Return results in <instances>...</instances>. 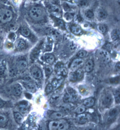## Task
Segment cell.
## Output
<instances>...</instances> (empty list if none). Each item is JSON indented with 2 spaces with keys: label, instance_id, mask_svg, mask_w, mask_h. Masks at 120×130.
Listing matches in <instances>:
<instances>
[{
  "label": "cell",
  "instance_id": "54",
  "mask_svg": "<svg viewBox=\"0 0 120 130\" xmlns=\"http://www.w3.org/2000/svg\"><path fill=\"white\" fill-rule=\"evenodd\" d=\"M4 105V103L2 101L0 100V108H2L3 107Z\"/></svg>",
  "mask_w": 120,
  "mask_h": 130
},
{
  "label": "cell",
  "instance_id": "53",
  "mask_svg": "<svg viewBox=\"0 0 120 130\" xmlns=\"http://www.w3.org/2000/svg\"><path fill=\"white\" fill-rule=\"evenodd\" d=\"M3 42L2 40L0 38V48L3 46Z\"/></svg>",
  "mask_w": 120,
  "mask_h": 130
},
{
  "label": "cell",
  "instance_id": "36",
  "mask_svg": "<svg viewBox=\"0 0 120 130\" xmlns=\"http://www.w3.org/2000/svg\"><path fill=\"white\" fill-rule=\"evenodd\" d=\"M118 113V110L116 109H113L109 112V116L111 118H113L117 115Z\"/></svg>",
  "mask_w": 120,
  "mask_h": 130
},
{
  "label": "cell",
  "instance_id": "49",
  "mask_svg": "<svg viewBox=\"0 0 120 130\" xmlns=\"http://www.w3.org/2000/svg\"><path fill=\"white\" fill-rule=\"evenodd\" d=\"M0 3L4 5H8L9 3V0H0Z\"/></svg>",
  "mask_w": 120,
  "mask_h": 130
},
{
  "label": "cell",
  "instance_id": "9",
  "mask_svg": "<svg viewBox=\"0 0 120 130\" xmlns=\"http://www.w3.org/2000/svg\"><path fill=\"white\" fill-rule=\"evenodd\" d=\"M64 80V77L62 75H59L53 80L52 84L53 88H54V89H58L61 85Z\"/></svg>",
  "mask_w": 120,
  "mask_h": 130
},
{
  "label": "cell",
  "instance_id": "10",
  "mask_svg": "<svg viewBox=\"0 0 120 130\" xmlns=\"http://www.w3.org/2000/svg\"><path fill=\"white\" fill-rule=\"evenodd\" d=\"M28 67V63L24 60H21L17 62L16 68L17 71L21 72H24L27 70Z\"/></svg>",
  "mask_w": 120,
  "mask_h": 130
},
{
  "label": "cell",
  "instance_id": "19",
  "mask_svg": "<svg viewBox=\"0 0 120 130\" xmlns=\"http://www.w3.org/2000/svg\"><path fill=\"white\" fill-rule=\"evenodd\" d=\"M44 59L45 61L49 64H52L55 60V58L52 54H47L44 56Z\"/></svg>",
  "mask_w": 120,
  "mask_h": 130
},
{
  "label": "cell",
  "instance_id": "37",
  "mask_svg": "<svg viewBox=\"0 0 120 130\" xmlns=\"http://www.w3.org/2000/svg\"><path fill=\"white\" fill-rule=\"evenodd\" d=\"M86 108L84 106H80L77 108L75 111V112L77 114H80L84 113L86 111Z\"/></svg>",
  "mask_w": 120,
  "mask_h": 130
},
{
  "label": "cell",
  "instance_id": "22",
  "mask_svg": "<svg viewBox=\"0 0 120 130\" xmlns=\"http://www.w3.org/2000/svg\"><path fill=\"white\" fill-rule=\"evenodd\" d=\"M71 30L74 34L79 35L81 33L82 30L79 26L77 25H72L71 27Z\"/></svg>",
  "mask_w": 120,
  "mask_h": 130
},
{
  "label": "cell",
  "instance_id": "18",
  "mask_svg": "<svg viewBox=\"0 0 120 130\" xmlns=\"http://www.w3.org/2000/svg\"><path fill=\"white\" fill-rule=\"evenodd\" d=\"M20 33L22 36L26 38L29 37L31 34L30 30L26 27H23L21 28Z\"/></svg>",
  "mask_w": 120,
  "mask_h": 130
},
{
  "label": "cell",
  "instance_id": "51",
  "mask_svg": "<svg viewBox=\"0 0 120 130\" xmlns=\"http://www.w3.org/2000/svg\"><path fill=\"white\" fill-rule=\"evenodd\" d=\"M52 4L57 5L59 4L60 2L59 0H50Z\"/></svg>",
  "mask_w": 120,
  "mask_h": 130
},
{
  "label": "cell",
  "instance_id": "4",
  "mask_svg": "<svg viewBox=\"0 0 120 130\" xmlns=\"http://www.w3.org/2000/svg\"><path fill=\"white\" fill-rule=\"evenodd\" d=\"M77 98V94L75 91L72 88H69L63 96V101L66 103L73 102L76 101Z\"/></svg>",
  "mask_w": 120,
  "mask_h": 130
},
{
  "label": "cell",
  "instance_id": "39",
  "mask_svg": "<svg viewBox=\"0 0 120 130\" xmlns=\"http://www.w3.org/2000/svg\"><path fill=\"white\" fill-rule=\"evenodd\" d=\"M78 4L80 7L84 8L88 5L89 2L87 0H79Z\"/></svg>",
  "mask_w": 120,
  "mask_h": 130
},
{
  "label": "cell",
  "instance_id": "11",
  "mask_svg": "<svg viewBox=\"0 0 120 130\" xmlns=\"http://www.w3.org/2000/svg\"><path fill=\"white\" fill-rule=\"evenodd\" d=\"M31 73L32 76L35 78L39 79L42 76V72L40 69L36 66L32 67L31 70Z\"/></svg>",
  "mask_w": 120,
  "mask_h": 130
},
{
  "label": "cell",
  "instance_id": "17",
  "mask_svg": "<svg viewBox=\"0 0 120 130\" xmlns=\"http://www.w3.org/2000/svg\"><path fill=\"white\" fill-rule=\"evenodd\" d=\"M97 16L99 20H104L107 17V12L103 9H99L97 11Z\"/></svg>",
  "mask_w": 120,
  "mask_h": 130
},
{
  "label": "cell",
  "instance_id": "38",
  "mask_svg": "<svg viewBox=\"0 0 120 130\" xmlns=\"http://www.w3.org/2000/svg\"><path fill=\"white\" fill-rule=\"evenodd\" d=\"M52 68L50 66H47L45 68V74L47 77L49 76L53 72Z\"/></svg>",
  "mask_w": 120,
  "mask_h": 130
},
{
  "label": "cell",
  "instance_id": "13",
  "mask_svg": "<svg viewBox=\"0 0 120 130\" xmlns=\"http://www.w3.org/2000/svg\"><path fill=\"white\" fill-rule=\"evenodd\" d=\"M65 115V113L62 111L54 112L50 115V118L54 120H59L63 118Z\"/></svg>",
  "mask_w": 120,
  "mask_h": 130
},
{
  "label": "cell",
  "instance_id": "20",
  "mask_svg": "<svg viewBox=\"0 0 120 130\" xmlns=\"http://www.w3.org/2000/svg\"><path fill=\"white\" fill-rule=\"evenodd\" d=\"M111 38L113 41H116L120 38V31L118 29H115L112 31L111 33Z\"/></svg>",
  "mask_w": 120,
  "mask_h": 130
},
{
  "label": "cell",
  "instance_id": "45",
  "mask_svg": "<svg viewBox=\"0 0 120 130\" xmlns=\"http://www.w3.org/2000/svg\"><path fill=\"white\" fill-rule=\"evenodd\" d=\"M120 78L119 77H116L115 78H113L111 79L110 82L112 84H118L119 82Z\"/></svg>",
  "mask_w": 120,
  "mask_h": 130
},
{
  "label": "cell",
  "instance_id": "2",
  "mask_svg": "<svg viewBox=\"0 0 120 130\" xmlns=\"http://www.w3.org/2000/svg\"><path fill=\"white\" fill-rule=\"evenodd\" d=\"M69 127L70 125L67 121L62 119L51 121L48 124V128L50 130H67Z\"/></svg>",
  "mask_w": 120,
  "mask_h": 130
},
{
  "label": "cell",
  "instance_id": "40",
  "mask_svg": "<svg viewBox=\"0 0 120 130\" xmlns=\"http://www.w3.org/2000/svg\"><path fill=\"white\" fill-rule=\"evenodd\" d=\"M85 15L86 17L89 19H93L94 16L93 12L90 10L87 11L85 13Z\"/></svg>",
  "mask_w": 120,
  "mask_h": 130
},
{
  "label": "cell",
  "instance_id": "5",
  "mask_svg": "<svg viewBox=\"0 0 120 130\" xmlns=\"http://www.w3.org/2000/svg\"><path fill=\"white\" fill-rule=\"evenodd\" d=\"M97 57L102 62L104 63H107L110 61V56L109 52L105 50L100 49L97 51Z\"/></svg>",
  "mask_w": 120,
  "mask_h": 130
},
{
  "label": "cell",
  "instance_id": "14",
  "mask_svg": "<svg viewBox=\"0 0 120 130\" xmlns=\"http://www.w3.org/2000/svg\"><path fill=\"white\" fill-rule=\"evenodd\" d=\"M26 45V42L24 40L22 39H19L16 40L14 42V47L17 49H23Z\"/></svg>",
  "mask_w": 120,
  "mask_h": 130
},
{
  "label": "cell",
  "instance_id": "7",
  "mask_svg": "<svg viewBox=\"0 0 120 130\" xmlns=\"http://www.w3.org/2000/svg\"><path fill=\"white\" fill-rule=\"evenodd\" d=\"M84 64V60L81 58H77L72 62L71 64L70 69L74 71L82 67Z\"/></svg>",
  "mask_w": 120,
  "mask_h": 130
},
{
  "label": "cell",
  "instance_id": "35",
  "mask_svg": "<svg viewBox=\"0 0 120 130\" xmlns=\"http://www.w3.org/2000/svg\"><path fill=\"white\" fill-rule=\"evenodd\" d=\"M69 79L72 82H75L78 80L76 73L72 72L69 74Z\"/></svg>",
  "mask_w": 120,
  "mask_h": 130
},
{
  "label": "cell",
  "instance_id": "43",
  "mask_svg": "<svg viewBox=\"0 0 120 130\" xmlns=\"http://www.w3.org/2000/svg\"><path fill=\"white\" fill-rule=\"evenodd\" d=\"M53 86L52 84H49L47 85L46 89H45V92L47 94H48V93L51 92L52 91L53 89Z\"/></svg>",
  "mask_w": 120,
  "mask_h": 130
},
{
  "label": "cell",
  "instance_id": "33",
  "mask_svg": "<svg viewBox=\"0 0 120 130\" xmlns=\"http://www.w3.org/2000/svg\"><path fill=\"white\" fill-rule=\"evenodd\" d=\"M20 113L23 116L27 114L28 111V108L25 105H22L20 108Z\"/></svg>",
  "mask_w": 120,
  "mask_h": 130
},
{
  "label": "cell",
  "instance_id": "29",
  "mask_svg": "<svg viewBox=\"0 0 120 130\" xmlns=\"http://www.w3.org/2000/svg\"><path fill=\"white\" fill-rule=\"evenodd\" d=\"M56 72L58 75H62L63 76H66L68 73V71L66 68L63 67L58 70Z\"/></svg>",
  "mask_w": 120,
  "mask_h": 130
},
{
  "label": "cell",
  "instance_id": "8",
  "mask_svg": "<svg viewBox=\"0 0 120 130\" xmlns=\"http://www.w3.org/2000/svg\"><path fill=\"white\" fill-rule=\"evenodd\" d=\"M113 102V98L111 94L109 93H105L102 97V105L105 107H109L111 105Z\"/></svg>",
  "mask_w": 120,
  "mask_h": 130
},
{
  "label": "cell",
  "instance_id": "16",
  "mask_svg": "<svg viewBox=\"0 0 120 130\" xmlns=\"http://www.w3.org/2000/svg\"><path fill=\"white\" fill-rule=\"evenodd\" d=\"M94 66V63L92 60H88L85 64V70L87 72H90L92 71Z\"/></svg>",
  "mask_w": 120,
  "mask_h": 130
},
{
  "label": "cell",
  "instance_id": "6",
  "mask_svg": "<svg viewBox=\"0 0 120 130\" xmlns=\"http://www.w3.org/2000/svg\"><path fill=\"white\" fill-rule=\"evenodd\" d=\"M92 116L90 113H83L78 114L76 117V121L80 124H84L91 120Z\"/></svg>",
  "mask_w": 120,
  "mask_h": 130
},
{
  "label": "cell",
  "instance_id": "27",
  "mask_svg": "<svg viewBox=\"0 0 120 130\" xmlns=\"http://www.w3.org/2000/svg\"><path fill=\"white\" fill-rule=\"evenodd\" d=\"M72 109V106L68 104H63L61 107V109L62 110V111L64 113L69 112Z\"/></svg>",
  "mask_w": 120,
  "mask_h": 130
},
{
  "label": "cell",
  "instance_id": "41",
  "mask_svg": "<svg viewBox=\"0 0 120 130\" xmlns=\"http://www.w3.org/2000/svg\"><path fill=\"white\" fill-rule=\"evenodd\" d=\"M87 54V52L85 51L82 50L80 51L77 54V57L79 58H84Z\"/></svg>",
  "mask_w": 120,
  "mask_h": 130
},
{
  "label": "cell",
  "instance_id": "28",
  "mask_svg": "<svg viewBox=\"0 0 120 130\" xmlns=\"http://www.w3.org/2000/svg\"><path fill=\"white\" fill-rule=\"evenodd\" d=\"M8 119L5 115L0 113V127L5 125L7 122Z\"/></svg>",
  "mask_w": 120,
  "mask_h": 130
},
{
  "label": "cell",
  "instance_id": "34",
  "mask_svg": "<svg viewBox=\"0 0 120 130\" xmlns=\"http://www.w3.org/2000/svg\"><path fill=\"white\" fill-rule=\"evenodd\" d=\"M76 73L77 75L78 79H81L83 77L84 73L81 69H79L76 71Z\"/></svg>",
  "mask_w": 120,
  "mask_h": 130
},
{
  "label": "cell",
  "instance_id": "24",
  "mask_svg": "<svg viewBox=\"0 0 120 130\" xmlns=\"http://www.w3.org/2000/svg\"><path fill=\"white\" fill-rule=\"evenodd\" d=\"M61 96L59 94H54L50 100V103L52 104H56L60 101Z\"/></svg>",
  "mask_w": 120,
  "mask_h": 130
},
{
  "label": "cell",
  "instance_id": "44",
  "mask_svg": "<svg viewBox=\"0 0 120 130\" xmlns=\"http://www.w3.org/2000/svg\"><path fill=\"white\" fill-rule=\"evenodd\" d=\"M63 7L65 11L68 12L71 11L72 9L70 5H69L67 3H64L63 4Z\"/></svg>",
  "mask_w": 120,
  "mask_h": 130
},
{
  "label": "cell",
  "instance_id": "47",
  "mask_svg": "<svg viewBox=\"0 0 120 130\" xmlns=\"http://www.w3.org/2000/svg\"><path fill=\"white\" fill-rule=\"evenodd\" d=\"M76 47V45L73 42H71L69 44L68 48L71 51H72L75 50Z\"/></svg>",
  "mask_w": 120,
  "mask_h": 130
},
{
  "label": "cell",
  "instance_id": "46",
  "mask_svg": "<svg viewBox=\"0 0 120 130\" xmlns=\"http://www.w3.org/2000/svg\"><path fill=\"white\" fill-rule=\"evenodd\" d=\"M52 35L54 38L56 40H58L60 38V33L56 31L55 30L53 32Z\"/></svg>",
  "mask_w": 120,
  "mask_h": 130
},
{
  "label": "cell",
  "instance_id": "3",
  "mask_svg": "<svg viewBox=\"0 0 120 130\" xmlns=\"http://www.w3.org/2000/svg\"><path fill=\"white\" fill-rule=\"evenodd\" d=\"M13 18V13L11 10L7 8L0 9V22L2 23H8Z\"/></svg>",
  "mask_w": 120,
  "mask_h": 130
},
{
  "label": "cell",
  "instance_id": "21",
  "mask_svg": "<svg viewBox=\"0 0 120 130\" xmlns=\"http://www.w3.org/2000/svg\"><path fill=\"white\" fill-rule=\"evenodd\" d=\"M83 104L88 107H92L95 103V100L92 98H89L85 99L83 102Z\"/></svg>",
  "mask_w": 120,
  "mask_h": 130
},
{
  "label": "cell",
  "instance_id": "30",
  "mask_svg": "<svg viewBox=\"0 0 120 130\" xmlns=\"http://www.w3.org/2000/svg\"><path fill=\"white\" fill-rule=\"evenodd\" d=\"M73 16L71 13L67 12L64 14V19L65 21L68 22H70L73 19Z\"/></svg>",
  "mask_w": 120,
  "mask_h": 130
},
{
  "label": "cell",
  "instance_id": "31",
  "mask_svg": "<svg viewBox=\"0 0 120 130\" xmlns=\"http://www.w3.org/2000/svg\"><path fill=\"white\" fill-rule=\"evenodd\" d=\"M97 28L100 32L102 34L105 33L107 30L106 26L102 24H98L97 26Z\"/></svg>",
  "mask_w": 120,
  "mask_h": 130
},
{
  "label": "cell",
  "instance_id": "48",
  "mask_svg": "<svg viewBox=\"0 0 120 130\" xmlns=\"http://www.w3.org/2000/svg\"><path fill=\"white\" fill-rule=\"evenodd\" d=\"M64 67L63 66V64L59 62L56 64V66H55V71H57L58 70H59L61 68Z\"/></svg>",
  "mask_w": 120,
  "mask_h": 130
},
{
  "label": "cell",
  "instance_id": "12",
  "mask_svg": "<svg viewBox=\"0 0 120 130\" xmlns=\"http://www.w3.org/2000/svg\"><path fill=\"white\" fill-rule=\"evenodd\" d=\"M22 89L21 86L19 84H16L12 85L11 87V92L13 95L19 96L21 94Z\"/></svg>",
  "mask_w": 120,
  "mask_h": 130
},
{
  "label": "cell",
  "instance_id": "26",
  "mask_svg": "<svg viewBox=\"0 0 120 130\" xmlns=\"http://www.w3.org/2000/svg\"><path fill=\"white\" fill-rule=\"evenodd\" d=\"M9 72L11 77H14L16 76L17 72V70L16 66H11L9 69Z\"/></svg>",
  "mask_w": 120,
  "mask_h": 130
},
{
  "label": "cell",
  "instance_id": "23",
  "mask_svg": "<svg viewBox=\"0 0 120 130\" xmlns=\"http://www.w3.org/2000/svg\"><path fill=\"white\" fill-rule=\"evenodd\" d=\"M24 85L26 89L29 92L33 93L36 91V88L32 84L30 83H26L24 84Z\"/></svg>",
  "mask_w": 120,
  "mask_h": 130
},
{
  "label": "cell",
  "instance_id": "15",
  "mask_svg": "<svg viewBox=\"0 0 120 130\" xmlns=\"http://www.w3.org/2000/svg\"><path fill=\"white\" fill-rule=\"evenodd\" d=\"M52 13L55 16L60 17L61 14V11L59 7L57 5L52 4L50 7Z\"/></svg>",
  "mask_w": 120,
  "mask_h": 130
},
{
  "label": "cell",
  "instance_id": "52",
  "mask_svg": "<svg viewBox=\"0 0 120 130\" xmlns=\"http://www.w3.org/2000/svg\"><path fill=\"white\" fill-rule=\"evenodd\" d=\"M115 68L116 71L117 72H119L120 70V64L119 62L117 63V64H116V65H115Z\"/></svg>",
  "mask_w": 120,
  "mask_h": 130
},
{
  "label": "cell",
  "instance_id": "50",
  "mask_svg": "<svg viewBox=\"0 0 120 130\" xmlns=\"http://www.w3.org/2000/svg\"><path fill=\"white\" fill-rule=\"evenodd\" d=\"M24 80L26 81V82H29L31 81L32 79L31 77H30V76L27 75V76H25L24 77Z\"/></svg>",
  "mask_w": 120,
  "mask_h": 130
},
{
  "label": "cell",
  "instance_id": "25",
  "mask_svg": "<svg viewBox=\"0 0 120 130\" xmlns=\"http://www.w3.org/2000/svg\"><path fill=\"white\" fill-rule=\"evenodd\" d=\"M14 118L15 121L19 124H21L23 121V117L20 113L15 112L14 113Z\"/></svg>",
  "mask_w": 120,
  "mask_h": 130
},
{
  "label": "cell",
  "instance_id": "32",
  "mask_svg": "<svg viewBox=\"0 0 120 130\" xmlns=\"http://www.w3.org/2000/svg\"><path fill=\"white\" fill-rule=\"evenodd\" d=\"M6 69L5 64H2L0 66V77H3L6 74Z\"/></svg>",
  "mask_w": 120,
  "mask_h": 130
},
{
  "label": "cell",
  "instance_id": "42",
  "mask_svg": "<svg viewBox=\"0 0 120 130\" xmlns=\"http://www.w3.org/2000/svg\"><path fill=\"white\" fill-rule=\"evenodd\" d=\"M120 93L119 91L116 92L114 95L115 100L117 103H119L120 102Z\"/></svg>",
  "mask_w": 120,
  "mask_h": 130
},
{
  "label": "cell",
  "instance_id": "1",
  "mask_svg": "<svg viewBox=\"0 0 120 130\" xmlns=\"http://www.w3.org/2000/svg\"><path fill=\"white\" fill-rule=\"evenodd\" d=\"M30 17L35 21L42 20L45 16L44 10L39 6H35L32 7L29 11Z\"/></svg>",
  "mask_w": 120,
  "mask_h": 130
}]
</instances>
